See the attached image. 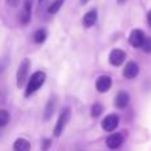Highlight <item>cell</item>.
Instances as JSON below:
<instances>
[{"label": "cell", "mask_w": 151, "mask_h": 151, "mask_svg": "<svg viewBox=\"0 0 151 151\" xmlns=\"http://www.w3.org/2000/svg\"><path fill=\"white\" fill-rule=\"evenodd\" d=\"M45 80H47V74L41 70L32 74L31 78L28 80V82H27V86H25V97H31L33 93H36V91L44 85Z\"/></svg>", "instance_id": "6da1fadb"}, {"label": "cell", "mask_w": 151, "mask_h": 151, "mask_svg": "<svg viewBox=\"0 0 151 151\" xmlns=\"http://www.w3.org/2000/svg\"><path fill=\"white\" fill-rule=\"evenodd\" d=\"M29 70H31V60L29 58H24L20 63V65H19L17 73H16V85H17V88H23L27 83Z\"/></svg>", "instance_id": "7a4b0ae2"}, {"label": "cell", "mask_w": 151, "mask_h": 151, "mask_svg": "<svg viewBox=\"0 0 151 151\" xmlns=\"http://www.w3.org/2000/svg\"><path fill=\"white\" fill-rule=\"evenodd\" d=\"M69 118H70V109H69V107H64L63 111L58 115L57 122H56L55 130H53V135L60 137L61 134H63L64 129H65V126L68 125V122H69Z\"/></svg>", "instance_id": "3957f363"}, {"label": "cell", "mask_w": 151, "mask_h": 151, "mask_svg": "<svg viewBox=\"0 0 151 151\" xmlns=\"http://www.w3.org/2000/svg\"><path fill=\"white\" fill-rule=\"evenodd\" d=\"M118 123H119V118L118 115L115 114H110V115H106L102 121V129L105 131H114L115 129L118 127Z\"/></svg>", "instance_id": "277c9868"}, {"label": "cell", "mask_w": 151, "mask_h": 151, "mask_svg": "<svg viewBox=\"0 0 151 151\" xmlns=\"http://www.w3.org/2000/svg\"><path fill=\"white\" fill-rule=\"evenodd\" d=\"M126 58V53L122 49H113L109 56V63L113 66H121Z\"/></svg>", "instance_id": "5b68a950"}, {"label": "cell", "mask_w": 151, "mask_h": 151, "mask_svg": "<svg viewBox=\"0 0 151 151\" xmlns=\"http://www.w3.org/2000/svg\"><path fill=\"white\" fill-rule=\"evenodd\" d=\"M143 41H145V35L141 29H134L130 33V36H129V42H130V45L134 48L142 47Z\"/></svg>", "instance_id": "8992f818"}, {"label": "cell", "mask_w": 151, "mask_h": 151, "mask_svg": "<svg viewBox=\"0 0 151 151\" xmlns=\"http://www.w3.org/2000/svg\"><path fill=\"white\" fill-rule=\"evenodd\" d=\"M113 85V81L109 76H101L96 81V88L99 93H106Z\"/></svg>", "instance_id": "52a82bcc"}, {"label": "cell", "mask_w": 151, "mask_h": 151, "mask_svg": "<svg viewBox=\"0 0 151 151\" xmlns=\"http://www.w3.org/2000/svg\"><path fill=\"white\" fill-rule=\"evenodd\" d=\"M138 73H139V68L134 61H130V63L126 64L125 69H123V76H125V78H127V80L135 78L137 76H138Z\"/></svg>", "instance_id": "ba28073f"}, {"label": "cell", "mask_w": 151, "mask_h": 151, "mask_svg": "<svg viewBox=\"0 0 151 151\" xmlns=\"http://www.w3.org/2000/svg\"><path fill=\"white\" fill-rule=\"evenodd\" d=\"M122 143H123V137L118 133L111 134V135L106 139V146L111 150H115V149H118V147H121Z\"/></svg>", "instance_id": "9c48e42d"}, {"label": "cell", "mask_w": 151, "mask_h": 151, "mask_svg": "<svg viewBox=\"0 0 151 151\" xmlns=\"http://www.w3.org/2000/svg\"><path fill=\"white\" fill-rule=\"evenodd\" d=\"M32 3L33 0H24V9L20 15L21 24H28L31 20V11H32Z\"/></svg>", "instance_id": "30bf717a"}, {"label": "cell", "mask_w": 151, "mask_h": 151, "mask_svg": "<svg viewBox=\"0 0 151 151\" xmlns=\"http://www.w3.org/2000/svg\"><path fill=\"white\" fill-rule=\"evenodd\" d=\"M114 102L118 109H125L129 105V102H130V97H129V94L126 93V91H119V93L117 94V97H115Z\"/></svg>", "instance_id": "8fae6325"}, {"label": "cell", "mask_w": 151, "mask_h": 151, "mask_svg": "<svg viewBox=\"0 0 151 151\" xmlns=\"http://www.w3.org/2000/svg\"><path fill=\"white\" fill-rule=\"evenodd\" d=\"M55 109H56V97H50L47 102V106H45V110H44V119L45 121H49L52 118L53 113H55Z\"/></svg>", "instance_id": "7c38bea8"}, {"label": "cell", "mask_w": 151, "mask_h": 151, "mask_svg": "<svg viewBox=\"0 0 151 151\" xmlns=\"http://www.w3.org/2000/svg\"><path fill=\"white\" fill-rule=\"evenodd\" d=\"M96 21H97V11H89V12L85 13V16L82 19V25L85 28H90V27H93L96 24Z\"/></svg>", "instance_id": "4fadbf2b"}, {"label": "cell", "mask_w": 151, "mask_h": 151, "mask_svg": "<svg viewBox=\"0 0 151 151\" xmlns=\"http://www.w3.org/2000/svg\"><path fill=\"white\" fill-rule=\"evenodd\" d=\"M31 143L25 138H17L13 143V151H29Z\"/></svg>", "instance_id": "5bb4252c"}, {"label": "cell", "mask_w": 151, "mask_h": 151, "mask_svg": "<svg viewBox=\"0 0 151 151\" xmlns=\"http://www.w3.org/2000/svg\"><path fill=\"white\" fill-rule=\"evenodd\" d=\"M47 36L48 35H47V31H45V29H39V31L35 32L33 40L36 44H42V42L47 40Z\"/></svg>", "instance_id": "9a60e30c"}, {"label": "cell", "mask_w": 151, "mask_h": 151, "mask_svg": "<svg viewBox=\"0 0 151 151\" xmlns=\"http://www.w3.org/2000/svg\"><path fill=\"white\" fill-rule=\"evenodd\" d=\"M64 1H65V0H55V1H53L52 4L49 5V8H48V12H49L50 15H55V13H57L58 11H60V8L63 7Z\"/></svg>", "instance_id": "2e32d148"}, {"label": "cell", "mask_w": 151, "mask_h": 151, "mask_svg": "<svg viewBox=\"0 0 151 151\" xmlns=\"http://www.w3.org/2000/svg\"><path fill=\"white\" fill-rule=\"evenodd\" d=\"M9 113L7 111V110L1 109L0 110V129L1 127H5V126L9 123Z\"/></svg>", "instance_id": "e0dca14e"}, {"label": "cell", "mask_w": 151, "mask_h": 151, "mask_svg": "<svg viewBox=\"0 0 151 151\" xmlns=\"http://www.w3.org/2000/svg\"><path fill=\"white\" fill-rule=\"evenodd\" d=\"M102 111H104V107H102L101 104H94L93 106H91V110H90V114L93 118H97L99 117V115L102 114Z\"/></svg>", "instance_id": "ac0fdd59"}, {"label": "cell", "mask_w": 151, "mask_h": 151, "mask_svg": "<svg viewBox=\"0 0 151 151\" xmlns=\"http://www.w3.org/2000/svg\"><path fill=\"white\" fill-rule=\"evenodd\" d=\"M142 48L145 49V52H146V53H151V37H149V39H145Z\"/></svg>", "instance_id": "d6986e66"}, {"label": "cell", "mask_w": 151, "mask_h": 151, "mask_svg": "<svg viewBox=\"0 0 151 151\" xmlns=\"http://www.w3.org/2000/svg\"><path fill=\"white\" fill-rule=\"evenodd\" d=\"M50 145H52V141H50V139H44V141H42L41 150L42 151H48V149L50 147Z\"/></svg>", "instance_id": "ffe728a7"}, {"label": "cell", "mask_w": 151, "mask_h": 151, "mask_svg": "<svg viewBox=\"0 0 151 151\" xmlns=\"http://www.w3.org/2000/svg\"><path fill=\"white\" fill-rule=\"evenodd\" d=\"M21 0H7V4L11 5V7H19L20 5Z\"/></svg>", "instance_id": "44dd1931"}, {"label": "cell", "mask_w": 151, "mask_h": 151, "mask_svg": "<svg viewBox=\"0 0 151 151\" xmlns=\"http://www.w3.org/2000/svg\"><path fill=\"white\" fill-rule=\"evenodd\" d=\"M5 66H7V58H3V60H0V74L3 73V70L5 69Z\"/></svg>", "instance_id": "7402d4cb"}, {"label": "cell", "mask_w": 151, "mask_h": 151, "mask_svg": "<svg viewBox=\"0 0 151 151\" xmlns=\"http://www.w3.org/2000/svg\"><path fill=\"white\" fill-rule=\"evenodd\" d=\"M147 23H149V25L151 27V11L147 13Z\"/></svg>", "instance_id": "603a6c76"}, {"label": "cell", "mask_w": 151, "mask_h": 151, "mask_svg": "<svg viewBox=\"0 0 151 151\" xmlns=\"http://www.w3.org/2000/svg\"><path fill=\"white\" fill-rule=\"evenodd\" d=\"M88 1H89V0H81V4H86Z\"/></svg>", "instance_id": "cb8c5ba5"}, {"label": "cell", "mask_w": 151, "mask_h": 151, "mask_svg": "<svg viewBox=\"0 0 151 151\" xmlns=\"http://www.w3.org/2000/svg\"><path fill=\"white\" fill-rule=\"evenodd\" d=\"M117 1H118V4H122V3H125L126 0H117Z\"/></svg>", "instance_id": "d4e9b609"}, {"label": "cell", "mask_w": 151, "mask_h": 151, "mask_svg": "<svg viewBox=\"0 0 151 151\" xmlns=\"http://www.w3.org/2000/svg\"><path fill=\"white\" fill-rule=\"evenodd\" d=\"M42 1H44V0H39V3H40V4H41V3H42Z\"/></svg>", "instance_id": "484cf974"}]
</instances>
